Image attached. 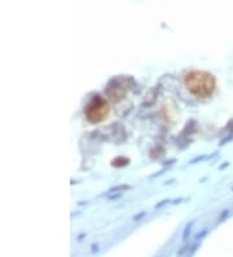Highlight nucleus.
Instances as JSON below:
<instances>
[{
	"label": "nucleus",
	"instance_id": "obj_1",
	"mask_svg": "<svg viewBox=\"0 0 233 257\" xmlns=\"http://www.w3.org/2000/svg\"><path fill=\"white\" fill-rule=\"evenodd\" d=\"M185 87L197 97H209L215 90V78L206 71H191L185 77Z\"/></svg>",
	"mask_w": 233,
	"mask_h": 257
},
{
	"label": "nucleus",
	"instance_id": "obj_2",
	"mask_svg": "<svg viewBox=\"0 0 233 257\" xmlns=\"http://www.w3.org/2000/svg\"><path fill=\"white\" fill-rule=\"evenodd\" d=\"M85 115L89 122H101L109 115V104L101 96H95L85 107Z\"/></svg>",
	"mask_w": 233,
	"mask_h": 257
}]
</instances>
